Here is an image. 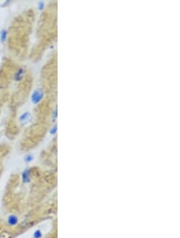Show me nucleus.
<instances>
[{"label":"nucleus","mask_w":180,"mask_h":238,"mask_svg":"<svg viewBox=\"0 0 180 238\" xmlns=\"http://www.w3.org/2000/svg\"><path fill=\"white\" fill-rule=\"evenodd\" d=\"M43 97H44V92L42 89H36L32 93L31 100L33 104H38L42 101Z\"/></svg>","instance_id":"1"},{"label":"nucleus","mask_w":180,"mask_h":238,"mask_svg":"<svg viewBox=\"0 0 180 238\" xmlns=\"http://www.w3.org/2000/svg\"><path fill=\"white\" fill-rule=\"evenodd\" d=\"M19 223V217L16 214L11 213L7 217V225L9 227H16Z\"/></svg>","instance_id":"2"},{"label":"nucleus","mask_w":180,"mask_h":238,"mask_svg":"<svg viewBox=\"0 0 180 238\" xmlns=\"http://www.w3.org/2000/svg\"><path fill=\"white\" fill-rule=\"evenodd\" d=\"M21 178L23 184L27 185L32 181V169L30 168H27L22 171L21 174Z\"/></svg>","instance_id":"3"},{"label":"nucleus","mask_w":180,"mask_h":238,"mask_svg":"<svg viewBox=\"0 0 180 238\" xmlns=\"http://www.w3.org/2000/svg\"><path fill=\"white\" fill-rule=\"evenodd\" d=\"M25 69L23 67H20L18 68V70H17V72L15 73V76H14V79L15 81H20L21 79L23 78L24 74H25Z\"/></svg>","instance_id":"4"},{"label":"nucleus","mask_w":180,"mask_h":238,"mask_svg":"<svg viewBox=\"0 0 180 238\" xmlns=\"http://www.w3.org/2000/svg\"><path fill=\"white\" fill-rule=\"evenodd\" d=\"M32 119V115L30 112H24L19 117V121H20L21 124H27L28 122L31 120Z\"/></svg>","instance_id":"5"},{"label":"nucleus","mask_w":180,"mask_h":238,"mask_svg":"<svg viewBox=\"0 0 180 238\" xmlns=\"http://www.w3.org/2000/svg\"><path fill=\"white\" fill-rule=\"evenodd\" d=\"M7 31L6 29L2 30L1 32H0V41L3 43L7 41Z\"/></svg>","instance_id":"6"},{"label":"nucleus","mask_w":180,"mask_h":238,"mask_svg":"<svg viewBox=\"0 0 180 238\" xmlns=\"http://www.w3.org/2000/svg\"><path fill=\"white\" fill-rule=\"evenodd\" d=\"M42 236H43V234H42L41 229H36L33 233V235H32L33 238H42Z\"/></svg>","instance_id":"7"},{"label":"nucleus","mask_w":180,"mask_h":238,"mask_svg":"<svg viewBox=\"0 0 180 238\" xmlns=\"http://www.w3.org/2000/svg\"><path fill=\"white\" fill-rule=\"evenodd\" d=\"M23 160L26 163L32 162V161H33L34 160V156L32 155V154H27V155H26L25 156H24Z\"/></svg>","instance_id":"8"},{"label":"nucleus","mask_w":180,"mask_h":238,"mask_svg":"<svg viewBox=\"0 0 180 238\" xmlns=\"http://www.w3.org/2000/svg\"><path fill=\"white\" fill-rule=\"evenodd\" d=\"M44 6H45V3L42 2V1H40V2H38V8H39V10H41V11L44 8Z\"/></svg>","instance_id":"9"},{"label":"nucleus","mask_w":180,"mask_h":238,"mask_svg":"<svg viewBox=\"0 0 180 238\" xmlns=\"http://www.w3.org/2000/svg\"><path fill=\"white\" fill-rule=\"evenodd\" d=\"M56 131H57V127H54L52 129H51V131H50V133H51V134H52V135H54V134H55V133H56Z\"/></svg>","instance_id":"10"}]
</instances>
